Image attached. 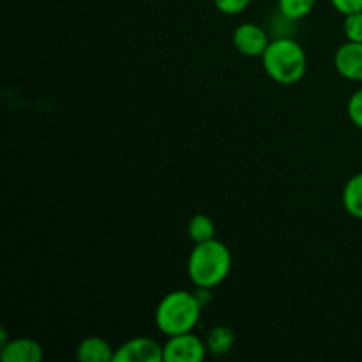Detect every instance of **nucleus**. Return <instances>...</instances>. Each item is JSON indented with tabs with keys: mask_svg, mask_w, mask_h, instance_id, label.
<instances>
[{
	"mask_svg": "<svg viewBox=\"0 0 362 362\" xmlns=\"http://www.w3.org/2000/svg\"><path fill=\"white\" fill-rule=\"evenodd\" d=\"M232 271V253L221 240L211 239L194 244L187 258V274L197 288H214L228 278Z\"/></svg>",
	"mask_w": 362,
	"mask_h": 362,
	"instance_id": "f257e3e1",
	"label": "nucleus"
},
{
	"mask_svg": "<svg viewBox=\"0 0 362 362\" xmlns=\"http://www.w3.org/2000/svg\"><path fill=\"white\" fill-rule=\"evenodd\" d=\"M262 66L272 81L279 85H296L306 74L308 57L303 46L292 37H276L262 55Z\"/></svg>",
	"mask_w": 362,
	"mask_h": 362,
	"instance_id": "f03ea898",
	"label": "nucleus"
},
{
	"mask_svg": "<svg viewBox=\"0 0 362 362\" xmlns=\"http://www.w3.org/2000/svg\"><path fill=\"white\" fill-rule=\"evenodd\" d=\"M202 303L197 293L175 290L156 308V325L166 336L193 332L202 317Z\"/></svg>",
	"mask_w": 362,
	"mask_h": 362,
	"instance_id": "7ed1b4c3",
	"label": "nucleus"
},
{
	"mask_svg": "<svg viewBox=\"0 0 362 362\" xmlns=\"http://www.w3.org/2000/svg\"><path fill=\"white\" fill-rule=\"evenodd\" d=\"M207 352V343L193 332L168 336V341L163 345L165 362H204Z\"/></svg>",
	"mask_w": 362,
	"mask_h": 362,
	"instance_id": "20e7f679",
	"label": "nucleus"
},
{
	"mask_svg": "<svg viewBox=\"0 0 362 362\" xmlns=\"http://www.w3.org/2000/svg\"><path fill=\"white\" fill-rule=\"evenodd\" d=\"M113 362H165L163 345L152 338H133L115 350Z\"/></svg>",
	"mask_w": 362,
	"mask_h": 362,
	"instance_id": "39448f33",
	"label": "nucleus"
},
{
	"mask_svg": "<svg viewBox=\"0 0 362 362\" xmlns=\"http://www.w3.org/2000/svg\"><path fill=\"white\" fill-rule=\"evenodd\" d=\"M232 42L240 55L253 57V59L255 57H260L262 59L271 39H269L267 32L262 27H258V25L243 23L233 30Z\"/></svg>",
	"mask_w": 362,
	"mask_h": 362,
	"instance_id": "423d86ee",
	"label": "nucleus"
},
{
	"mask_svg": "<svg viewBox=\"0 0 362 362\" xmlns=\"http://www.w3.org/2000/svg\"><path fill=\"white\" fill-rule=\"evenodd\" d=\"M334 67L349 81H362V42L346 41L334 53Z\"/></svg>",
	"mask_w": 362,
	"mask_h": 362,
	"instance_id": "0eeeda50",
	"label": "nucleus"
},
{
	"mask_svg": "<svg viewBox=\"0 0 362 362\" xmlns=\"http://www.w3.org/2000/svg\"><path fill=\"white\" fill-rule=\"evenodd\" d=\"M45 357V350L35 339L16 338L4 343L0 359L4 362H39Z\"/></svg>",
	"mask_w": 362,
	"mask_h": 362,
	"instance_id": "6e6552de",
	"label": "nucleus"
},
{
	"mask_svg": "<svg viewBox=\"0 0 362 362\" xmlns=\"http://www.w3.org/2000/svg\"><path fill=\"white\" fill-rule=\"evenodd\" d=\"M113 356L115 352L110 343L95 336L83 339L76 349V357L81 362H113Z\"/></svg>",
	"mask_w": 362,
	"mask_h": 362,
	"instance_id": "1a4fd4ad",
	"label": "nucleus"
},
{
	"mask_svg": "<svg viewBox=\"0 0 362 362\" xmlns=\"http://www.w3.org/2000/svg\"><path fill=\"white\" fill-rule=\"evenodd\" d=\"M343 207L352 218L362 219V172L350 177L343 187Z\"/></svg>",
	"mask_w": 362,
	"mask_h": 362,
	"instance_id": "9d476101",
	"label": "nucleus"
},
{
	"mask_svg": "<svg viewBox=\"0 0 362 362\" xmlns=\"http://www.w3.org/2000/svg\"><path fill=\"white\" fill-rule=\"evenodd\" d=\"M207 349L214 356H226L235 345V334L226 325H218L207 334Z\"/></svg>",
	"mask_w": 362,
	"mask_h": 362,
	"instance_id": "9b49d317",
	"label": "nucleus"
},
{
	"mask_svg": "<svg viewBox=\"0 0 362 362\" xmlns=\"http://www.w3.org/2000/svg\"><path fill=\"white\" fill-rule=\"evenodd\" d=\"M187 233L194 244L207 243V240L216 239V226L214 221L207 214H194L187 223Z\"/></svg>",
	"mask_w": 362,
	"mask_h": 362,
	"instance_id": "f8f14e48",
	"label": "nucleus"
},
{
	"mask_svg": "<svg viewBox=\"0 0 362 362\" xmlns=\"http://www.w3.org/2000/svg\"><path fill=\"white\" fill-rule=\"evenodd\" d=\"M317 0H278V9L283 18L290 21H299L313 11Z\"/></svg>",
	"mask_w": 362,
	"mask_h": 362,
	"instance_id": "ddd939ff",
	"label": "nucleus"
},
{
	"mask_svg": "<svg viewBox=\"0 0 362 362\" xmlns=\"http://www.w3.org/2000/svg\"><path fill=\"white\" fill-rule=\"evenodd\" d=\"M343 32L346 35V41L362 42V11L346 14L345 23H343Z\"/></svg>",
	"mask_w": 362,
	"mask_h": 362,
	"instance_id": "4468645a",
	"label": "nucleus"
},
{
	"mask_svg": "<svg viewBox=\"0 0 362 362\" xmlns=\"http://www.w3.org/2000/svg\"><path fill=\"white\" fill-rule=\"evenodd\" d=\"M212 2L219 13L226 14V16H235V14H240L247 9L251 0H212Z\"/></svg>",
	"mask_w": 362,
	"mask_h": 362,
	"instance_id": "2eb2a0df",
	"label": "nucleus"
},
{
	"mask_svg": "<svg viewBox=\"0 0 362 362\" xmlns=\"http://www.w3.org/2000/svg\"><path fill=\"white\" fill-rule=\"evenodd\" d=\"M346 113H349V119L352 120L354 126L362 129V88H359L357 92H354L352 98L349 99Z\"/></svg>",
	"mask_w": 362,
	"mask_h": 362,
	"instance_id": "dca6fc26",
	"label": "nucleus"
},
{
	"mask_svg": "<svg viewBox=\"0 0 362 362\" xmlns=\"http://www.w3.org/2000/svg\"><path fill=\"white\" fill-rule=\"evenodd\" d=\"M331 4L343 16L362 11V0H331Z\"/></svg>",
	"mask_w": 362,
	"mask_h": 362,
	"instance_id": "f3484780",
	"label": "nucleus"
}]
</instances>
